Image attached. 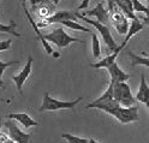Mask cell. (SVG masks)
Here are the masks:
<instances>
[{
    "label": "cell",
    "mask_w": 149,
    "mask_h": 143,
    "mask_svg": "<svg viewBox=\"0 0 149 143\" xmlns=\"http://www.w3.org/2000/svg\"><path fill=\"white\" fill-rule=\"evenodd\" d=\"M89 3H90V0H82L81 5L78 6V10H84V8H87L88 5H89Z\"/></svg>",
    "instance_id": "cell-28"
},
{
    "label": "cell",
    "mask_w": 149,
    "mask_h": 143,
    "mask_svg": "<svg viewBox=\"0 0 149 143\" xmlns=\"http://www.w3.org/2000/svg\"><path fill=\"white\" fill-rule=\"evenodd\" d=\"M136 100L138 102H142L144 105H147L149 102V85L146 81V76L141 75V83H139V87L136 94Z\"/></svg>",
    "instance_id": "cell-15"
},
{
    "label": "cell",
    "mask_w": 149,
    "mask_h": 143,
    "mask_svg": "<svg viewBox=\"0 0 149 143\" xmlns=\"http://www.w3.org/2000/svg\"><path fill=\"white\" fill-rule=\"evenodd\" d=\"M7 119H12V120H17L18 123H21L25 129H29L31 126H37L39 123L36 120H34L29 114L25 112H19V113H10L7 114Z\"/></svg>",
    "instance_id": "cell-13"
},
{
    "label": "cell",
    "mask_w": 149,
    "mask_h": 143,
    "mask_svg": "<svg viewBox=\"0 0 149 143\" xmlns=\"http://www.w3.org/2000/svg\"><path fill=\"white\" fill-rule=\"evenodd\" d=\"M141 54H142V55H144V57H147V58H149V54H148V53H146V52H141Z\"/></svg>",
    "instance_id": "cell-32"
},
{
    "label": "cell",
    "mask_w": 149,
    "mask_h": 143,
    "mask_svg": "<svg viewBox=\"0 0 149 143\" xmlns=\"http://www.w3.org/2000/svg\"><path fill=\"white\" fill-rule=\"evenodd\" d=\"M19 61L18 60H15V61H3L0 59V87H4V83H3V75L5 72V70L10 66H13L16 64H18Z\"/></svg>",
    "instance_id": "cell-24"
},
{
    "label": "cell",
    "mask_w": 149,
    "mask_h": 143,
    "mask_svg": "<svg viewBox=\"0 0 149 143\" xmlns=\"http://www.w3.org/2000/svg\"><path fill=\"white\" fill-rule=\"evenodd\" d=\"M16 27H17V24H16L15 21H11L10 24H4V23L0 22V33L11 34V35H13L16 37H21V34H18L16 31Z\"/></svg>",
    "instance_id": "cell-20"
},
{
    "label": "cell",
    "mask_w": 149,
    "mask_h": 143,
    "mask_svg": "<svg viewBox=\"0 0 149 143\" xmlns=\"http://www.w3.org/2000/svg\"><path fill=\"white\" fill-rule=\"evenodd\" d=\"M52 55H54V57H55V58H58V57H60V54H58L57 52H54V53H53Z\"/></svg>",
    "instance_id": "cell-33"
},
{
    "label": "cell",
    "mask_w": 149,
    "mask_h": 143,
    "mask_svg": "<svg viewBox=\"0 0 149 143\" xmlns=\"http://www.w3.org/2000/svg\"><path fill=\"white\" fill-rule=\"evenodd\" d=\"M5 126L7 128L8 136L11 137V140L15 143H30L31 135H30V133H26V132L21 131L19 128L16 125V123L12 119L6 120L5 121Z\"/></svg>",
    "instance_id": "cell-7"
},
{
    "label": "cell",
    "mask_w": 149,
    "mask_h": 143,
    "mask_svg": "<svg viewBox=\"0 0 149 143\" xmlns=\"http://www.w3.org/2000/svg\"><path fill=\"white\" fill-rule=\"evenodd\" d=\"M132 4H134V10L135 12H138V13H149V6H146L143 5L139 0H131Z\"/></svg>",
    "instance_id": "cell-25"
},
{
    "label": "cell",
    "mask_w": 149,
    "mask_h": 143,
    "mask_svg": "<svg viewBox=\"0 0 149 143\" xmlns=\"http://www.w3.org/2000/svg\"><path fill=\"white\" fill-rule=\"evenodd\" d=\"M146 106H147V108H148V110H149V102H148V103H147V105H146Z\"/></svg>",
    "instance_id": "cell-36"
},
{
    "label": "cell",
    "mask_w": 149,
    "mask_h": 143,
    "mask_svg": "<svg viewBox=\"0 0 149 143\" xmlns=\"http://www.w3.org/2000/svg\"><path fill=\"white\" fill-rule=\"evenodd\" d=\"M23 6V10H24V12H25V16H26V18H28V21L30 22V24H31V27H33V29H34V31H35V34L37 35V37H39V40L41 41V43H42V46H43V48H45V51H46V53H47L48 55H52L54 52H53V50H52V47H51V45H49V42L45 39V35L40 31V29H39V25H37V23L33 20V17L30 16V12L28 11V8H26V6L25 5H22Z\"/></svg>",
    "instance_id": "cell-10"
},
{
    "label": "cell",
    "mask_w": 149,
    "mask_h": 143,
    "mask_svg": "<svg viewBox=\"0 0 149 143\" xmlns=\"http://www.w3.org/2000/svg\"><path fill=\"white\" fill-rule=\"evenodd\" d=\"M109 21L113 24L114 29L118 31L119 35H126L129 27H130V22L129 18L125 16V13L120 10L119 7H117L116 10L109 12Z\"/></svg>",
    "instance_id": "cell-6"
},
{
    "label": "cell",
    "mask_w": 149,
    "mask_h": 143,
    "mask_svg": "<svg viewBox=\"0 0 149 143\" xmlns=\"http://www.w3.org/2000/svg\"><path fill=\"white\" fill-rule=\"evenodd\" d=\"M112 117H114L119 123L122 124H130L136 123L139 120L138 114V106H131V107H123L122 105H118L114 108H112L107 112Z\"/></svg>",
    "instance_id": "cell-2"
},
{
    "label": "cell",
    "mask_w": 149,
    "mask_h": 143,
    "mask_svg": "<svg viewBox=\"0 0 149 143\" xmlns=\"http://www.w3.org/2000/svg\"><path fill=\"white\" fill-rule=\"evenodd\" d=\"M144 28V23H142L141 21L138 20V18H136V20H132L131 22H130V27H129V30H127V34H126V36H125V39H124V41L122 42V46H126L127 45V42L132 39V37L136 35V34H138L139 31H141L142 29Z\"/></svg>",
    "instance_id": "cell-16"
},
{
    "label": "cell",
    "mask_w": 149,
    "mask_h": 143,
    "mask_svg": "<svg viewBox=\"0 0 149 143\" xmlns=\"http://www.w3.org/2000/svg\"><path fill=\"white\" fill-rule=\"evenodd\" d=\"M143 22H144V23H149V13L146 15V17L143 18Z\"/></svg>",
    "instance_id": "cell-29"
},
{
    "label": "cell",
    "mask_w": 149,
    "mask_h": 143,
    "mask_svg": "<svg viewBox=\"0 0 149 143\" xmlns=\"http://www.w3.org/2000/svg\"><path fill=\"white\" fill-rule=\"evenodd\" d=\"M79 101H82V96L74 99L72 101H61V100H57L52 98L48 91H46L43 94V99H42V103L39 108L40 112H54V111H60V110H74L76 106L79 103Z\"/></svg>",
    "instance_id": "cell-1"
},
{
    "label": "cell",
    "mask_w": 149,
    "mask_h": 143,
    "mask_svg": "<svg viewBox=\"0 0 149 143\" xmlns=\"http://www.w3.org/2000/svg\"><path fill=\"white\" fill-rule=\"evenodd\" d=\"M33 63H34L33 57L29 55V57H28V61L25 63V65H24V68L22 69V71L18 73V75L12 76V81L15 82L16 87H17V90L19 91L21 94H23V85H24L25 81L28 80V77H29L30 73H31V70H33Z\"/></svg>",
    "instance_id": "cell-8"
},
{
    "label": "cell",
    "mask_w": 149,
    "mask_h": 143,
    "mask_svg": "<svg viewBox=\"0 0 149 143\" xmlns=\"http://www.w3.org/2000/svg\"><path fill=\"white\" fill-rule=\"evenodd\" d=\"M60 24H63L64 27H68V28H70V29H73V30H78V31H84V33H93V31H90V29H88V28H86L84 25H82V24H79L77 21H65V22H63V23H60Z\"/></svg>",
    "instance_id": "cell-22"
},
{
    "label": "cell",
    "mask_w": 149,
    "mask_h": 143,
    "mask_svg": "<svg viewBox=\"0 0 149 143\" xmlns=\"http://www.w3.org/2000/svg\"><path fill=\"white\" fill-rule=\"evenodd\" d=\"M113 94H114V100L118 101L123 107H131L135 106L136 98L131 93V88L126 82L122 83H114L113 85Z\"/></svg>",
    "instance_id": "cell-5"
},
{
    "label": "cell",
    "mask_w": 149,
    "mask_h": 143,
    "mask_svg": "<svg viewBox=\"0 0 149 143\" xmlns=\"http://www.w3.org/2000/svg\"><path fill=\"white\" fill-rule=\"evenodd\" d=\"M116 3L118 5V7L122 10L125 16L127 18H130V20H136V18H138L136 15H135V10H134V4L131 0H116Z\"/></svg>",
    "instance_id": "cell-18"
},
{
    "label": "cell",
    "mask_w": 149,
    "mask_h": 143,
    "mask_svg": "<svg viewBox=\"0 0 149 143\" xmlns=\"http://www.w3.org/2000/svg\"><path fill=\"white\" fill-rule=\"evenodd\" d=\"M21 1H22V5H25V3L28 1V0H21Z\"/></svg>",
    "instance_id": "cell-34"
},
{
    "label": "cell",
    "mask_w": 149,
    "mask_h": 143,
    "mask_svg": "<svg viewBox=\"0 0 149 143\" xmlns=\"http://www.w3.org/2000/svg\"><path fill=\"white\" fill-rule=\"evenodd\" d=\"M91 51H93V57L99 58L101 54V46H100V40L95 33H91Z\"/></svg>",
    "instance_id": "cell-21"
},
{
    "label": "cell",
    "mask_w": 149,
    "mask_h": 143,
    "mask_svg": "<svg viewBox=\"0 0 149 143\" xmlns=\"http://www.w3.org/2000/svg\"><path fill=\"white\" fill-rule=\"evenodd\" d=\"M123 48H125V47L120 45L114 52H112L109 55L106 57V58L101 59V60L97 61V63H91V64H90V68H94V69H108L111 65H113V64L116 63L117 57L119 55V53L122 52Z\"/></svg>",
    "instance_id": "cell-12"
},
{
    "label": "cell",
    "mask_w": 149,
    "mask_h": 143,
    "mask_svg": "<svg viewBox=\"0 0 149 143\" xmlns=\"http://www.w3.org/2000/svg\"><path fill=\"white\" fill-rule=\"evenodd\" d=\"M89 143H99L96 140H94V138H89Z\"/></svg>",
    "instance_id": "cell-30"
},
{
    "label": "cell",
    "mask_w": 149,
    "mask_h": 143,
    "mask_svg": "<svg viewBox=\"0 0 149 143\" xmlns=\"http://www.w3.org/2000/svg\"><path fill=\"white\" fill-rule=\"evenodd\" d=\"M61 137L64 140H66L69 143H89L88 138H83V137H78V136H74L72 133H63Z\"/></svg>",
    "instance_id": "cell-23"
},
{
    "label": "cell",
    "mask_w": 149,
    "mask_h": 143,
    "mask_svg": "<svg viewBox=\"0 0 149 143\" xmlns=\"http://www.w3.org/2000/svg\"><path fill=\"white\" fill-rule=\"evenodd\" d=\"M59 3H60V0H53V4L54 5H58Z\"/></svg>",
    "instance_id": "cell-31"
},
{
    "label": "cell",
    "mask_w": 149,
    "mask_h": 143,
    "mask_svg": "<svg viewBox=\"0 0 149 143\" xmlns=\"http://www.w3.org/2000/svg\"><path fill=\"white\" fill-rule=\"evenodd\" d=\"M11 43H12V41H11V40H5V41H0V52L10 50V48H11Z\"/></svg>",
    "instance_id": "cell-27"
},
{
    "label": "cell",
    "mask_w": 149,
    "mask_h": 143,
    "mask_svg": "<svg viewBox=\"0 0 149 143\" xmlns=\"http://www.w3.org/2000/svg\"><path fill=\"white\" fill-rule=\"evenodd\" d=\"M108 73L111 76V82L113 83H122V82H126L131 76L129 73L124 72L122 69L119 68V65L117 63H114L113 65H111L109 68L107 69Z\"/></svg>",
    "instance_id": "cell-14"
},
{
    "label": "cell",
    "mask_w": 149,
    "mask_h": 143,
    "mask_svg": "<svg viewBox=\"0 0 149 143\" xmlns=\"http://www.w3.org/2000/svg\"><path fill=\"white\" fill-rule=\"evenodd\" d=\"M82 15L86 16V17H95L96 21L102 23V24H107L108 21H109V12H108V10H106L105 5L102 3L97 4L94 8L88 10V11H86L84 13H82Z\"/></svg>",
    "instance_id": "cell-9"
},
{
    "label": "cell",
    "mask_w": 149,
    "mask_h": 143,
    "mask_svg": "<svg viewBox=\"0 0 149 143\" xmlns=\"http://www.w3.org/2000/svg\"><path fill=\"white\" fill-rule=\"evenodd\" d=\"M0 131H1V118H0Z\"/></svg>",
    "instance_id": "cell-35"
},
{
    "label": "cell",
    "mask_w": 149,
    "mask_h": 143,
    "mask_svg": "<svg viewBox=\"0 0 149 143\" xmlns=\"http://www.w3.org/2000/svg\"><path fill=\"white\" fill-rule=\"evenodd\" d=\"M43 35H45V39L48 42L54 43L55 46H58L59 48H65V47H68L72 42H84L81 39H77V37L69 35L63 28H55L51 33L43 34Z\"/></svg>",
    "instance_id": "cell-4"
},
{
    "label": "cell",
    "mask_w": 149,
    "mask_h": 143,
    "mask_svg": "<svg viewBox=\"0 0 149 143\" xmlns=\"http://www.w3.org/2000/svg\"><path fill=\"white\" fill-rule=\"evenodd\" d=\"M0 143H15V142L11 140L10 136H8V133L0 131Z\"/></svg>",
    "instance_id": "cell-26"
},
{
    "label": "cell",
    "mask_w": 149,
    "mask_h": 143,
    "mask_svg": "<svg viewBox=\"0 0 149 143\" xmlns=\"http://www.w3.org/2000/svg\"><path fill=\"white\" fill-rule=\"evenodd\" d=\"M76 16H77V18H79V20L84 21L86 23H88V24H90V25H93V27L95 28V29L100 33L102 40H104V42H105L106 46H107V48H108L111 52H114V51L118 48V47H119V46L116 43L113 36H112V34H111V31H109V28H108L106 24H102V23H100V22H97V21H93V20H90V18L83 16V15H81V13H76Z\"/></svg>",
    "instance_id": "cell-3"
},
{
    "label": "cell",
    "mask_w": 149,
    "mask_h": 143,
    "mask_svg": "<svg viewBox=\"0 0 149 143\" xmlns=\"http://www.w3.org/2000/svg\"><path fill=\"white\" fill-rule=\"evenodd\" d=\"M146 1H147V3H148V6H149V0H146Z\"/></svg>",
    "instance_id": "cell-37"
},
{
    "label": "cell",
    "mask_w": 149,
    "mask_h": 143,
    "mask_svg": "<svg viewBox=\"0 0 149 143\" xmlns=\"http://www.w3.org/2000/svg\"><path fill=\"white\" fill-rule=\"evenodd\" d=\"M78 20L76 13L71 11H58L46 18V24H52V23H63L65 21H76Z\"/></svg>",
    "instance_id": "cell-11"
},
{
    "label": "cell",
    "mask_w": 149,
    "mask_h": 143,
    "mask_svg": "<svg viewBox=\"0 0 149 143\" xmlns=\"http://www.w3.org/2000/svg\"><path fill=\"white\" fill-rule=\"evenodd\" d=\"M126 53L130 57V59H131L132 68H135V66H137V65H142V66H146V68H149V58H147V57L137 55V54L132 53L130 50H127Z\"/></svg>",
    "instance_id": "cell-19"
},
{
    "label": "cell",
    "mask_w": 149,
    "mask_h": 143,
    "mask_svg": "<svg viewBox=\"0 0 149 143\" xmlns=\"http://www.w3.org/2000/svg\"><path fill=\"white\" fill-rule=\"evenodd\" d=\"M113 85L114 83L113 82H109V85L107 87L106 91H104V94L101 95L100 98L95 99L94 101H91L90 103H88L86 108H93L95 106V105H99V103H104V102H107V101H111V100H113L114 99V94H113Z\"/></svg>",
    "instance_id": "cell-17"
}]
</instances>
